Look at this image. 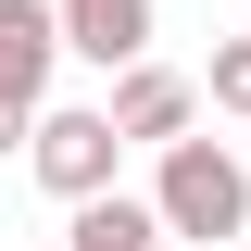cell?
Returning a JSON list of instances; mask_svg holds the SVG:
<instances>
[{"mask_svg": "<svg viewBox=\"0 0 251 251\" xmlns=\"http://www.w3.org/2000/svg\"><path fill=\"white\" fill-rule=\"evenodd\" d=\"M25 163H38V188H50V201H100V188H113V163H126L113 100H63V113H38Z\"/></svg>", "mask_w": 251, "mask_h": 251, "instance_id": "7a4b0ae2", "label": "cell"}, {"mask_svg": "<svg viewBox=\"0 0 251 251\" xmlns=\"http://www.w3.org/2000/svg\"><path fill=\"white\" fill-rule=\"evenodd\" d=\"M188 113H201V88L163 75V63H126V75H113V126H126V138L163 151V138H188Z\"/></svg>", "mask_w": 251, "mask_h": 251, "instance_id": "5b68a950", "label": "cell"}, {"mask_svg": "<svg viewBox=\"0 0 251 251\" xmlns=\"http://www.w3.org/2000/svg\"><path fill=\"white\" fill-rule=\"evenodd\" d=\"M75 50V38H63V0H0V100H50V63Z\"/></svg>", "mask_w": 251, "mask_h": 251, "instance_id": "3957f363", "label": "cell"}, {"mask_svg": "<svg viewBox=\"0 0 251 251\" xmlns=\"http://www.w3.org/2000/svg\"><path fill=\"white\" fill-rule=\"evenodd\" d=\"M13 138H38V113H25V100H0V151H13Z\"/></svg>", "mask_w": 251, "mask_h": 251, "instance_id": "ba28073f", "label": "cell"}, {"mask_svg": "<svg viewBox=\"0 0 251 251\" xmlns=\"http://www.w3.org/2000/svg\"><path fill=\"white\" fill-rule=\"evenodd\" d=\"M63 38H75V63L126 75V63H151V0H63Z\"/></svg>", "mask_w": 251, "mask_h": 251, "instance_id": "277c9868", "label": "cell"}, {"mask_svg": "<svg viewBox=\"0 0 251 251\" xmlns=\"http://www.w3.org/2000/svg\"><path fill=\"white\" fill-rule=\"evenodd\" d=\"M176 226H163V201H126V188H100V201H75V226H63V251H163Z\"/></svg>", "mask_w": 251, "mask_h": 251, "instance_id": "8992f818", "label": "cell"}, {"mask_svg": "<svg viewBox=\"0 0 251 251\" xmlns=\"http://www.w3.org/2000/svg\"><path fill=\"white\" fill-rule=\"evenodd\" d=\"M151 201H163V226L176 239H239L251 226V163L226 151V138H163V176H151Z\"/></svg>", "mask_w": 251, "mask_h": 251, "instance_id": "6da1fadb", "label": "cell"}, {"mask_svg": "<svg viewBox=\"0 0 251 251\" xmlns=\"http://www.w3.org/2000/svg\"><path fill=\"white\" fill-rule=\"evenodd\" d=\"M201 100H214V113H239V126H251V38H226V50L201 63Z\"/></svg>", "mask_w": 251, "mask_h": 251, "instance_id": "52a82bcc", "label": "cell"}]
</instances>
